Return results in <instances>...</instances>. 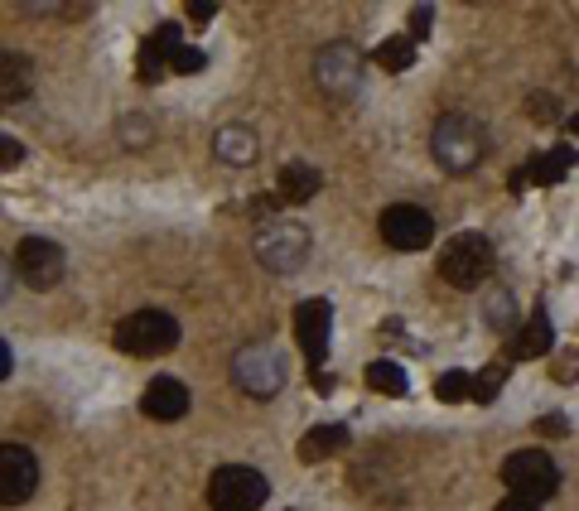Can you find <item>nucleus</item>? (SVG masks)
Segmentation results:
<instances>
[{
    "instance_id": "1",
    "label": "nucleus",
    "mask_w": 579,
    "mask_h": 511,
    "mask_svg": "<svg viewBox=\"0 0 579 511\" xmlns=\"http://www.w3.org/2000/svg\"><path fill=\"white\" fill-rule=\"evenodd\" d=\"M430 155H435V164L449 169V174H469V169H478V160L488 155V131H483L473 116H464V111H449V116L435 121V131H430Z\"/></svg>"
},
{
    "instance_id": "2",
    "label": "nucleus",
    "mask_w": 579,
    "mask_h": 511,
    "mask_svg": "<svg viewBox=\"0 0 579 511\" xmlns=\"http://www.w3.org/2000/svg\"><path fill=\"white\" fill-rule=\"evenodd\" d=\"M251 256L271 270V275H295V270H304V261H309V232H304L300 222H290V217H271V222L256 227Z\"/></svg>"
},
{
    "instance_id": "3",
    "label": "nucleus",
    "mask_w": 579,
    "mask_h": 511,
    "mask_svg": "<svg viewBox=\"0 0 579 511\" xmlns=\"http://www.w3.org/2000/svg\"><path fill=\"white\" fill-rule=\"evenodd\" d=\"M179 323L169 319L165 309H136L116 323V348L126 357H165L179 348Z\"/></svg>"
},
{
    "instance_id": "4",
    "label": "nucleus",
    "mask_w": 579,
    "mask_h": 511,
    "mask_svg": "<svg viewBox=\"0 0 579 511\" xmlns=\"http://www.w3.org/2000/svg\"><path fill=\"white\" fill-rule=\"evenodd\" d=\"M362 63H367V58H362L358 44H348V39L324 44V49L314 54V82H319V92H324L329 102H358Z\"/></svg>"
},
{
    "instance_id": "5",
    "label": "nucleus",
    "mask_w": 579,
    "mask_h": 511,
    "mask_svg": "<svg viewBox=\"0 0 579 511\" xmlns=\"http://www.w3.org/2000/svg\"><path fill=\"white\" fill-rule=\"evenodd\" d=\"M232 386L251 401H271L285 386V357L271 343H242L232 357Z\"/></svg>"
},
{
    "instance_id": "6",
    "label": "nucleus",
    "mask_w": 579,
    "mask_h": 511,
    "mask_svg": "<svg viewBox=\"0 0 579 511\" xmlns=\"http://www.w3.org/2000/svg\"><path fill=\"white\" fill-rule=\"evenodd\" d=\"M440 275L459 290H478L493 275V242L483 232H459L440 251Z\"/></svg>"
},
{
    "instance_id": "7",
    "label": "nucleus",
    "mask_w": 579,
    "mask_h": 511,
    "mask_svg": "<svg viewBox=\"0 0 579 511\" xmlns=\"http://www.w3.org/2000/svg\"><path fill=\"white\" fill-rule=\"evenodd\" d=\"M502 483L512 487V497H526V502H551L560 492V468L546 449H517V454L502 463Z\"/></svg>"
},
{
    "instance_id": "8",
    "label": "nucleus",
    "mask_w": 579,
    "mask_h": 511,
    "mask_svg": "<svg viewBox=\"0 0 579 511\" xmlns=\"http://www.w3.org/2000/svg\"><path fill=\"white\" fill-rule=\"evenodd\" d=\"M271 483L247 468V463H222L218 473L208 478V507L213 511H261L266 507Z\"/></svg>"
},
{
    "instance_id": "9",
    "label": "nucleus",
    "mask_w": 579,
    "mask_h": 511,
    "mask_svg": "<svg viewBox=\"0 0 579 511\" xmlns=\"http://www.w3.org/2000/svg\"><path fill=\"white\" fill-rule=\"evenodd\" d=\"M15 270L29 290H54L58 280L68 275V251L49 237H25L15 246Z\"/></svg>"
},
{
    "instance_id": "10",
    "label": "nucleus",
    "mask_w": 579,
    "mask_h": 511,
    "mask_svg": "<svg viewBox=\"0 0 579 511\" xmlns=\"http://www.w3.org/2000/svg\"><path fill=\"white\" fill-rule=\"evenodd\" d=\"M377 227H382V242L396 246V251H425L435 242V217L420 203H391Z\"/></svg>"
},
{
    "instance_id": "11",
    "label": "nucleus",
    "mask_w": 579,
    "mask_h": 511,
    "mask_svg": "<svg viewBox=\"0 0 579 511\" xmlns=\"http://www.w3.org/2000/svg\"><path fill=\"white\" fill-rule=\"evenodd\" d=\"M39 487V458L25 444H0V502L5 507H25Z\"/></svg>"
},
{
    "instance_id": "12",
    "label": "nucleus",
    "mask_w": 579,
    "mask_h": 511,
    "mask_svg": "<svg viewBox=\"0 0 579 511\" xmlns=\"http://www.w3.org/2000/svg\"><path fill=\"white\" fill-rule=\"evenodd\" d=\"M329 333H333L329 299H304L300 309H295V343H300L309 372L324 367V357H329Z\"/></svg>"
},
{
    "instance_id": "13",
    "label": "nucleus",
    "mask_w": 579,
    "mask_h": 511,
    "mask_svg": "<svg viewBox=\"0 0 579 511\" xmlns=\"http://www.w3.org/2000/svg\"><path fill=\"white\" fill-rule=\"evenodd\" d=\"M570 169H575V150H570V145H560V150H546V155L526 160L522 169H512V193H522L526 184H541V189H551V184H560Z\"/></svg>"
},
{
    "instance_id": "14",
    "label": "nucleus",
    "mask_w": 579,
    "mask_h": 511,
    "mask_svg": "<svg viewBox=\"0 0 579 511\" xmlns=\"http://www.w3.org/2000/svg\"><path fill=\"white\" fill-rule=\"evenodd\" d=\"M140 410L150 420H184L189 415V386L174 377H155L145 386V396H140Z\"/></svg>"
},
{
    "instance_id": "15",
    "label": "nucleus",
    "mask_w": 579,
    "mask_h": 511,
    "mask_svg": "<svg viewBox=\"0 0 579 511\" xmlns=\"http://www.w3.org/2000/svg\"><path fill=\"white\" fill-rule=\"evenodd\" d=\"M551 314H546V304H536L531 309V319L517 323V333L507 338V357H541V352H551Z\"/></svg>"
},
{
    "instance_id": "16",
    "label": "nucleus",
    "mask_w": 579,
    "mask_h": 511,
    "mask_svg": "<svg viewBox=\"0 0 579 511\" xmlns=\"http://www.w3.org/2000/svg\"><path fill=\"white\" fill-rule=\"evenodd\" d=\"M213 155H218L222 164H237V169L256 164V155H261L256 131H251V126H222V131L213 135Z\"/></svg>"
},
{
    "instance_id": "17",
    "label": "nucleus",
    "mask_w": 579,
    "mask_h": 511,
    "mask_svg": "<svg viewBox=\"0 0 579 511\" xmlns=\"http://www.w3.org/2000/svg\"><path fill=\"white\" fill-rule=\"evenodd\" d=\"M276 193L285 203H309L319 193V169L314 164H285L276 174Z\"/></svg>"
},
{
    "instance_id": "18",
    "label": "nucleus",
    "mask_w": 579,
    "mask_h": 511,
    "mask_svg": "<svg viewBox=\"0 0 579 511\" xmlns=\"http://www.w3.org/2000/svg\"><path fill=\"white\" fill-rule=\"evenodd\" d=\"M338 449H348V430L343 425H314V430L300 439V458L304 463H324Z\"/></svg>"
},
{
    "instance_id": "19",
    "label": "nucleus",
    "mask_w": 579,
    "mask_h": 511,
    "mask_svg": "<svg viewBox=\"0 0 579 511\" xmlns=\"http://www.w3.org/2000/svg\"><path fill=\"white\" fill-rule=\"evenodd\" d=\"M367 386L372 391H382V396H406L411 391V377H406V367H396V362H367Z\"/></svg>"
},
{
    "instance_id": "20",
    "label": "nucleus",
    "mask_w": 579,
    "mask_h": 511,
    "mask_svg": "<svg viewBox=\"0 0 579 511\" xmlns=\"http://www.w3.org/2000/svg\"><path fill=\"white\" fill-rule=\"evenodd\" d=\"M372 63H382L386 73H406V68L415 63V39H406V34L382 39V44H377V54H372Z\"/></svg>"
},
{
    "instance_id": "21",
    "label": "nucleus",
    "mask_w": 579,
    "mask_h": 511,
    "mask_svg": "<svg viewBox=\"0 0 579 511\" xmlns=\"http://www.w3.org/2000/svg\"><path fill=\"white\" fill-rule=\"evenodd\" d=\"M0 63H5V82H0V97H5V102H20V97L29 92V58L5 54Z\"/></svg>"
},
{
    "instance_id": "22",
    "label": "nucleus",
    "mask_w": 579,
    "mask_h": 511,
    "mask_svg": "<svg viewBox=\"0 0 579 511\" xmlns=\"http://www.w3.org/2000/svg\"><path fill=\"white\" fill-rule=\"evenodd\" d=\"M512 314H517V304H512V295H507V290H493V295H488V304H483V323H488V328H497V333H517Z\"/></svg>"
},
{
    "instance_id": "23",
    "label": "nucleus",
    "mask_w": 579,
    "mask_h": 511,
    "mask_svg": "<svg viewBox=\"0 0 579 511\" xmlns=\"http://www.w3.org/2000/svg\"><path fill=\"white\" fill-rule=\"evenodd\" d=\"M435 396H440L444 405L469 401V396H473V377H469V372H459V367H454V372H444V377L435 381Z\"/></svg>"
},
{
    "instance_id": "24",
    "label": "nucleus",
    "mask_w": 579,
    "mask_h": 511,
    "mask_svg": "<svg viewBox=\"0 0 579 511\" xmlns=\"http://www.w3.org/2000/svg\"><path fill=\"white\" fill-rule=\"evenodd\" d=\"M502 381H507V372H502V362H493V367H483V377H473V401H493L497 391H502Z\"/></svg>"
},
{
    "instance_id": "25",
    "label": "nucleus",
    "mask_w": 579,
    "mask_h": 511,
    "mask_svg": "<svg viewBox=\"0 0 579 511\" xmlns=\"http://www.w3.org/2000/svg\"><path fill=\"white\" fill-rule=\"evenodd\" d=\"M551 377L560 381V386H575L579 381V352H560L551 362Z\"/></svg>"
},
{
    "instance_id": "26",
    "label": "nucleus",
    "mask_w": 579,
    "mask_h": 511,
    "mask_svg": "<svg viewBox=\"0 0 579 511\" xmlns=\"http://www.w3.org/2000/svg\"><path fill=\"white\" fill-rule=\"evenodd\" d=\"M203 63H208L203 49H189V44H184V49H174V58H169V73H198Z\"/></svg>"
},
{
    "instance_id": "27",
    "label": "nucleus",
    "mask_w": 579,
    "mask_h": 511,
    "mask_svg": "<svg viewBox=\"0 0 579 511\" xmlns=\"http://www.w3.org/2000/svg\"><path fill=\"white\" fill-rule=\"evenodd\" d=\"M531 116H536V121H560V107H555V97L536 92V97H531Z\"/></svg>"
},
{
    "instance_id": "28",
    "label": "nucleus",
    "mask_w": 579,
    "mask_h": 511,
    "mask_svg": "<svg viewBox=\"0 0 579 511\" xmlns=\"http://www.w3.org/2000/svg\"><path fill=\"white\" fill-rule=\"evenodd\" d=\"M0 160H5V169H15V164L25 160V145L15 135H0Z\"/></svg>"
},
{
    "instance_id": "29",
    "label": "nucleus",
    "mask_w": 579,
    "mask_h": 511,
    "mask_svg": "<svg viewBox=\"0 0 579 511\" xmlns=\"http://www.w3.org/2000/svg\"><path fill=\"white\" fill-rule=\"evenodd\" d=\"M430 20H435V10H430V5H415L411 10V39H425V34H430Z\"/></svg>"
},
{
    "instance_id": "30",
    "label": "nucleus",
    "mask_w": 579,
    "mask_h": 511,
    "mask_svg": "<svg viewBox=\"0 0 579 511\" xmlns=\"http://www.w3.org/2000/svg\"><path fill=\"white\" fill-rule=\"evenodd\" d=\"M121 131H126V145H131V150H136V145H150V126H145V121H126Z\"/></svg>"
},
{
    "instance_id": "31",
    "label": "nucleus",
    "mask_w": 579,
    "mask_h": 511,
    "mask_svg": "<svg viewBox=\"0 0 579 511\" xmlns=\"http://www.w3.org/2000/svg\"><path fill=\"white\" fill-rule=\"evenodd\" d=\"M536 430H541V434H560V439H565V434H570V420H565V415H546V420H536Z\"/></svg>"
},
{
    "instance_id": "32",
    "label": "nucleus",
    "mask_w": 579,
    "mask_h": 511,
    "mask_svg": "<svg viewBox=\"0 0 579 511\" xmlns=\"http://www.w3.org/2000/svg\"><path fill=\"white\" fill-rule=\"evenodd\" d=\"M213 15H218L213 0H189V20H213Z\"/></svg>"
},
{
    "instance_id": "33",
    "label": "nucleus",
    "mask_w": 579,
    "mask_h": 511,
    "mask_svg": "<svg viewBox=\"0 0 579 511\" xmlns=\"http://www.w3.org/2000/svg\"><path fill=\"white\" fill-rule=\"evenodd\" d=\"M493 511H541L536 502H526V497H507V502H497Z\"/></svg>"
},
{
    "instance_id": "34",
    "label": "nucleus",
    "mask_w": 579,
    "mask_h": 511,
    "mask_svg": "<svg viewBox=\"0 0 579 511\" xmlns=\"http://www.w3.org/2000/svg\"><path fill=\"white\" fill-rule=\"evenodd\" d=\"M314 391H319V396H329V391H333V377H324V372H314Z\"/></svg>"
},
{
    "instance_id": "35",
    "label": "nucleus",
    "mask_w": 579,
    "mask_h": 511,
    "mask_svg": "<svg viewBox=\"0 0 579 511\" xmlns=\"http://www.w3.org/2000/svg\"><path fill=\"white\" fill-rule=\"evenodd\" d=\"M565 126H570V135H579V111L570 116V121H565Z\"/></svg>"
}]
</instances>
